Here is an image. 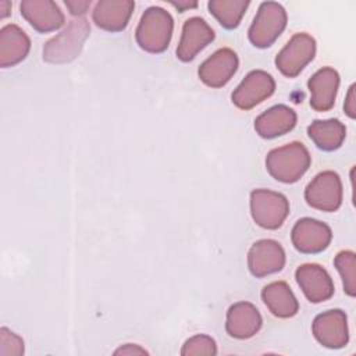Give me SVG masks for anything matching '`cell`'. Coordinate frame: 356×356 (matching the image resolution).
Listing matches in <instances>:
<instances>
[{
	"label": "cell",
	"instance_id": "6da1fadb",
	"mask_svg": "<svg viewBox=\"0 0 356 356\" xmlns=\"http://www.w3.org/2000/svg\"><path fill=\"white\" fill-rule=\"evenodd\" d=\"M312 157L306 146L300 142H291L275 147L267 153L266 168L268 174L284 184L299 181L309 170Z\"/></svg>",
	"mask_w": 356,
	"mask_h": 356
},
{
	"label": "cell",
	"instance_id": "7a4b0ae2",
	"mask_svg": "<svg viewBox=\"0 0 356 356\" xmlns=\"http://www.w3.org/2000/svg\"><path fill=\"white\" fill-rule=\"evenodd\" d=\"M174 21L161 7H149L140 17L135 39L139 47L147 53H163L171 40Z\"/></svg>",
	"mask_w": 356,
	"mask_h": 356
},
{
	"label": "cell",
	"instance_id": "3957f363",
	"mask_svg": "<svg viewBox=\"0 0 356 356\" xmlns=\"http://www.w3.org/2000/svg\"><path fill=\"white\" fill-rule=\"evenodd\" d=\"M90 33L86 18L72 19L60 33L47 40L43 46V60L50 64H65L76 58L85 40Z\"/></svg>",
	"mask_w": 356,
	"mask_h": 356
},
{
	"label": "cell",
	"instance_id": "277c9868",
	"mask_svg": "<svg viewBox=\"0 0 356 356\" xmlns=\"http://www.w3.org/2000/svg\"><path fill=\"white\" fill-rule=\"evenodd\" d=\"M286 11L275 1H264L249 28L248 36L253 46L266 49L271 46L286 26Z\"/></svg>",
	"mask_w": 356,
	"mask_h": 356
},
{
	"label": "cell",
	"instance_id": "5b68a950",
	"mask_svg": "<svg viewBox=\"0 0 356 356\" xmlns=\"http://www.w3.org/2000/svg\"><path fill=\"white\" fill-rule=\"evenodd\" d=\"M250 214L259 227L277 229L289 214V202L280 192L254 189L250 193Z\"/></svg>",
	"mask_w": 356,
	"mask_h": 356
},
{
	"label": "cell",
	"instance_id": "8992f818",
	"mask_svg": "<svg viewBox=\"0 0 356 356\" xmlns=\"http://www.w3.org/2000/svg\"><path fill=\"white\" fill-rule=\"evenodd\" d=\"M342 182L337 172L323 171L317 174L305 189L307 204L321 211H337L342 204Z\"/></svg>",
	"mask_w": 356,
	"mask_h": 356
},
{
	"label": "cell",
	"instance_id": "52a82bcc",
	"mask_svg": "<svg viewBox=\"0 0 356 356\" xmlns=\"http://www.w3.org/2000/svg\"><path fill=\"white\" fill-rule=\"evenodd\" d=\"M316 40L309 33H295L275 57L280 72L288 78L298 76L314 58Z\"/></svg>",
	"mask_w": 356,
	"mask_h": 356
},
{
	"label": "cell",
	"instance_id": "ba28073f",
	"mask_svg": "<svg viewBox=\"0 0 356 356\" xmlns=\"http://www.w3.org/2000/svg\"><path fill=\"white\" fill-rule=\"evenodd\" d=\"M275 90L274 78L263 71L254 70L250 71L245 79L236 86L232 92V103L241 110H250L268 99Z\"/></svg>",
	"mask_w": 356,
	"mask_h": 356
},
{
	"label": "cell",
	"instance_id": "9c48e42d",
	"mask_svg": "<svg viewBox=\"0 0 356 356\" xmlns=\"http://www.w3.org/2000/svg\"><path fill=\"white\" fill-rule=\"evenodd\" d=\"M312 332L316 341L328 349L346 346L349 342V331L345 312L332 309L318 314L312 324Z\"/></svg>",
	"mask_w": 356,
	"mask_h": 356
},
{
	"label": "cell",
	"instance_id": "30bf717a",
	"mask_svg": "<svg viewBox=\"0 0 356 356\" xmlns=\"http://www.w3.org/2000/svg\"><path fill=\"white\" fill-rule=\"evenodd\" d=\"M291 239L298 252L313 254L328 248L332 239V232L325 222L305 217L295 222L291 232Z\"/></svg>",
	"mask_w": 356,
	"mask_h": 356
},
{
	"label": "cell",
	"instance_id": "8fae6325",
	"mask_svg": "<svg viewBox=\"0 0 356 356\" xmlns=\"http://www.w3.org/2000/svg\"><path fill=\"white\" fill-rule=\"evenodd\" d=\"M285 260L284 248L274 239H260L248 252V268L257 278L281 271Z\"/></svg>",
	"mask_w": 356,
	"mask_h": 356
},
{
	"label": "cell",
	"instance_id": "7c38bea8",
	"mask_svg": "<svg viewBox=\"0 0 356 356\" xmlns=\"http://www.w3.org/2000/svg\"><path fill=\"white\" fill-rule=\"evenodd\" d=\"M238 65L239 60L236 53L232 49L224 47L213 53L200 64L197 75L204 85L210 88H222L234 76Z\"/></svg>",
	"mask_w": 356,
	"mask_h": 356
},
{
	"label": "cell",
	"instance_id": "4fadbf2b",
	"mask_svg": "<svg viewBox=\"0 0 356 356\" xmlns=\"http://www.w3.org/2000/svg\"><path fill=\"white\" fill-rule=\"evenodd\" d=\"M295 278L303 295L312 303H321L334 295V282L324 267L306 263L296 268Z\"/></svg>",
	"mask_w": 356,
	"mask_h": 356
},
{
	"label": "cell",
	"instance_id": "5bb4252c",
	"mask_svg": "<svg viewBox=\"0 0 356 356\" xmlns=\"http://www.w3.org/2000/svg\"><path fill=\"white\" fill-rule=\"evenodd\" d=\"M214 40V31L200 17L188 18L184 22L181 39L177 47V57L188 63L193 60L209 43Z\"/></svg>",
	"mask_w": 356,
	"mask_h": 356
},
{
	"label": "cell",
	"instance_id": "9a60e30c",
	"mask_svg": "<svg viewBox=\"0 0 356 356\" xmlns=\"http://www.w3.org/2000/svg\"><path fill=\"white\" fill-rule=\"evenodd\" d=\"M19 10L26 22L42 33L57 31L65 21L60 7L50 0H24Z\"/></svg>",
	"mask_w": 356,
	"mask_h": 356
},
{
	"label": "cell",
	"instance_id": "2e32d148",
	"mask_svg": "<svg viewBox=\"0 0 356 356\" xmlns=\"http://www.w3.org/2000/svg\"><path fill=\"white\" fill-rule=\"evenodd\" d=\"M263 318L254 305L249 302H236L227 312L225 330L231 338L248 339L259 332Z\"/></svg>",
	"mask_w": 356,
	"mask_h": 356
},
{
	"label": "cell",
	"instance_id": "e0dca14e",
	"mask_svg": "<svg viewBox=\"0 0 356 356\" xmlns=\"http://www.w3.org/2000/svg\"><path fill=\"white\" fill-rule=\"evenodd\" d=\"M310 90V106L316 111H328L335 104L339 88V75L331 67H324L314 72L307 81Z\"/></svg>",
	"mask_w": 356,
	"mask_h": 356
},
{
	"label": "cell",
	"instance_id": "ac0fdd59",
	"mask_svg": "<svg viewBox=\"0 0 356 356\" xmlns=\"http://www.w3.org/2000/svg\"><path fill=\"white\" fill-rule=\"evenodd\" d=\"M135 3L131 0H100L95 4L93 22L104 31H124L129 22Z\"/></svg>",
	"mask_w": 356,
	"mask_h": 356
},
{
	"label": "cell",
	"instance_id": "d6986e66",
	"mask_svg": "<svg viewBox=\"0 0 356 356\" xmlns=\"http://www.w3.org/2000/svg\"><path fill=\"white\" fill-rule=\"evenodd\" d=\"M296 113L291 107L285 104H277L261 113L254 120V129L259 136L264 139H273L292 131L296 125Z\"/></svg>",
	"mask_w": 356,
	"mask_h": 356
},
{
	"label": "cell",
	"instance_id": "ffe728a7",
	"mask_svg": "<svg viewBox=\"0 0 356 356\" xmlns=\"http://www.w3.org/2000/svg\"><path fill=\"white\" fill-rule=\"evenodd\" d=\"M31 39L14 24H8L0 29V67H14L28 56Z\"/></svg>",
	"mask_w": 356,
	"mask_h": 356
},
{
	"label": "cell",
	"instance_id": "44dd1931",
	"mask_svg": "<svg viewBox=\"0 0 356 356\" xmlns=\"http://www.w3.org/2000/svg\"><path fill=\"white\" fill-rule=\"evenodd\" d=\"M261 300L270 313L280 318L293 317L299 312V303L285 281H274L261 289Z\"/></svg>",
	"mask_w": 356,
	"mask_h": 356
},
{
	"label": "cell",
	"instance_id": "7402d4cb",
	"mask_svg": "<svg viewBox=\"0 0 356 356\" xmlns=\"http://www.w3.org/2000/svg\"><path fill=\"white\" fill-rule=\"evenodd\" d=\"M307 135L318 149L332 152L342 146L346 136V128L337 118L316 120L307 127Z\"/></svg>",
	"mask_w": 356,
	"mask_h": 356
},
{
	"label": "cell",
	"instance_id": "603a6c76",
	"mask_svg": "<svg viewBox=\"0 0 356 356\" xmlns=\"http://www.w3.org/2000/svg\"><path fill=\"white\" fill-rule=\"evenodd\" d=\"M210 14L227 29H234L242 21V17L249 7V1L245 0H211L207 4Z\"/></svg>",
	"mask_w": 356,
	"mask_h": 356
},
{
	"label": "cell",
	"instance_id": "cb8c5ba5",
	"mask_svg": "<svg viewBox=\"0 0 356 356\" xmlns=\"http://www.w3.org/2000/svg\"><path fill=\"white\" fill-rule=\"evenodd\" d=\"M334 266L338 270L342 284H343V291L349 296L356 295V256L352 250H342L339 252L335 259H334Z\"/></svg>",
	"mask_w": 356,
	"mask_h": 356
},
{
	"label": "cell",
	"instance_id": "d4e9b609",
	"mask_svg": "<svg viewBox=\"0 0 356 356\" xmlns=\"http://www.w3.org/2000/svg\"><path fill=\"white\" fill-rule=\"evenodd\" d=\"M182 356H214L217 355V343L216 341L204 334H197L189 339L185 341L182 349H181Z\"/></svg>",
	"mask_w": 356,
	"mask_h": 356
},
{
	"label": "cell",
	"instance_id": "484cf974",
	"mask_svg": "<svg viewBox=\"0 0 356 356\" xmlns=\"http://www.w3.org/2000/svg\"><path fill=\"white\" fill-rule=\"evenodd\" d=\"M24 353V341L19 335L6 327L0 328V355L21 356Z\"/></svg>",
	"mask_w": 356,
	"mask_h": 356
},
{
	"label": "cell",
	"instance_id": "4316f807",
	"mask_svg": "<svg viewBox=\"0 0 356 356\" xmlns=\"http://www.w3.org/2000/svg\"><path fill=\"white\" fill-rule=\"evenodd\" d=\"M65 7L70 10V13H71V15H75V17H82L86 11H88V8L90 7V0L88 1H81V0H74V1H71V0H67L65 3Z\"/></svg>",
	"mask_w": 356,
	"mask_h": 356
},
{
	"label": "cell",
	"instance_id": "83f0119b",
	"mask_svg": "<svg viewBox=\"0 0 356 356\" xmlns=\"http://www.w3.org/2000/svg\"><path fill=\"white\" fill-rule=\"evenodd\" d=\"M343 111L349 118H355L356 117V96H355V83L350 85L348 95H346V100L343 103Z\"/></svg>",
	"mask_w": 356,
	"mask_h": 356
},
{
	"label": "cell",
	"instance_id": "f1b7e54d",
	"mask_svg": "<svg viewBox=\"0 0 356 356\" xmlns=\"http://www.w3.org/2000/svg\"><path fill=\"white\" fill-rule=\"evenodd\" d=\"M114 355H149L146 349H143L139 345L135 343H125L124 346H120L118 349L114 350Z\"/></svg>",
	"mask_w": 356,
	"mask_h": 356
},
{
	"label": "cell",
	"instance_id": "f546056e",
	"mask_svg": "<svg viewBox=\"0 0 356 356\" xmlns=\"http://www.w3.org/2000/svg\"><path fill=\"white\" fill-rule=\"evenodd\" d=\"M174 7H177L181 13L182 11H185V10H188V8H195V7H197V3H189V1H172L171 3Z\"/></svg>",
	"mask_w": 356,
	"mask_h": 356
},
{
	"label": "cell",
	"instance_id": "4dcf8cb0",
	"mask_svg": "<svg viewBox=\"0 0 356 356\" xmlns=\"http://www.w3.org/2000/svg\"><path fill=\"white\" fill-rule=\"evenodd\" d=\"M11 3L10 1H0V19H4L10 14Z\"/></svg>",
	"mask_w": 356,
	"mask_h": 356
}]
</instances>
